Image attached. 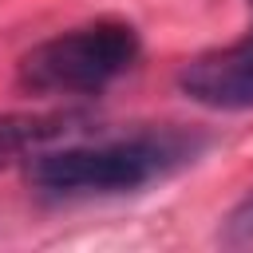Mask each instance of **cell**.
Returning a JSON list of instances; mask_svg holds the SVG:
<instances>
[{"instance_id":"6da1fadb","label":"cell","mask_w":253,"mask_h":253,"mask_svg":"<svg viewBox=\"0 0 253 253\" xmlns=\"http://www.w3.org/2000/svg\"><path fill=\"white\" fill-rule=\"evenodd\" d=\"M186 158V142L174 134H138L99 146L40 150L28 162V182L43 194H123L162 178Z\"/></svg>"},{"instance_id":"7a4b0ae2","label":"cell","mask_w":253,"mask_h":253,"mask_svg":"<svg viewBox=\"0 0 253 253\" xmlns=\"http://www.w3.org/2000/svg\"><path fill=\"white\" fill-rule=\"evenodd\" d=\"M138 32L123 20H95L36 43L16 83L32 95H95L138 59Z\"/></svg>"},{"instance_id":"3957f363","label":"cell","mask_w":253,"mask_h":253,"mask_svg":"<svg viewBox=\"0 0 253 253\" xmlns=\"http://www.w3.org/2000/svg\"><path fill=\"white\" fill-rule=\"evenodd\" d=\"M178 91L206 111L253 107V36L202 51L178 71Z\"/></svg>"},{"instance_id":"277c9868","label":"cell","mask_w":253,"mask_h":253,"mask_svg":"<svg viewBox=\"0 0 253 253\" xmlns=\"http://www.w3.org/2000/svg\"><path fill=\"white\" fill-rule=\"evenodd\" d=\"M91 115L83 111H40V115H0V166L32 158L51 142L83 130Z\"/></svg>"},{"instance_id":"5b68a950","label":"cell","mask_w":253,"mask_h":253,"mask_svg":"<svg viewBox=\"0 0 253 253\" xmlns=\"http://www.w3.org/2000/svg\"><path fill=\"white\" fill-rule=\"evenodd\" d=\"M221 241L233 245V249H249V245H253V194L241 198V202L229 210V217H225V225H221Z\"/></svg>"},{"instance_id":"8992f818","label":"cell","mask_w":253,"mask_h":253,"mask_svg":"<svg viewBox=\"0 0 253 253\" xmlns=\"http://www.w3.org/2000/svg\"><path fill=\"white\" fill-rule=\"evenodd\" d=\"M249 8H253V0H249Z\"/></svg>"}]
</instances>
